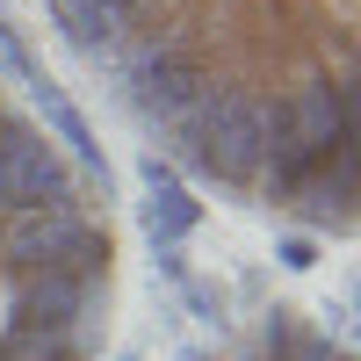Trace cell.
<instances>
[{
  "label": "cell",
  "mask_w": 361,
  "mask_h": 361,
  "mask_svg": "<svg viewBox=\"0 0 361 361\" xmlns=\"http://www.w3.org/2000/svg\"><path fill=\"white\" fill-rule=\"evenodd\" d=\"M195 224H202L195 188H188V180H173V166H166V159L145 152V231H152V246H159V253H173Z\"/></svg>",
  "instance_id": "3957f363"
},
{
  "label": "cell",
  "mask_w": 361,
  "mask_h": 361,
  "mask_svg": "<svg viewBox=\"0 0 361 361\" xmlns=\"http://www.w3.org/2000/svg\"><path fill=\"white\" fill-rule=\"evenodd\" d=\"M116 325V217L0 80V361H102Z\"/></svg>",
  "instance_id": "7a4b0ae2"
},
{
  "label": "cell",
  "mask_w": 361,
  "mask_h": 361,
  "mask_svg": "<svg viewBox=\"0 0 361 361\" xmlns=\"http://www.w3.org/2000/svg\"><path fill=\"white\" fill-rule=\"evenodd\" d=\"M66 51L152 137V159L238 209L354 231V0H44Z\"/></svg>",
  "instance_id": "6da1fadb"
},
{
  "label": "cell",
  "mask_w": 361,
  "mask_h": 361,
  "mask_svg": "<svg viewBox=\"0 0 361 361\" xmlns=\"http://www.w3.org/2000/svg\"><path fill=\"white\" fill-rule=\"evenodd\" d=\"M238 361H347V347H333L304 311H267V325L238 347Z\"/></svg>",
  "instance_id": "277c9868"
}]
</instances>
